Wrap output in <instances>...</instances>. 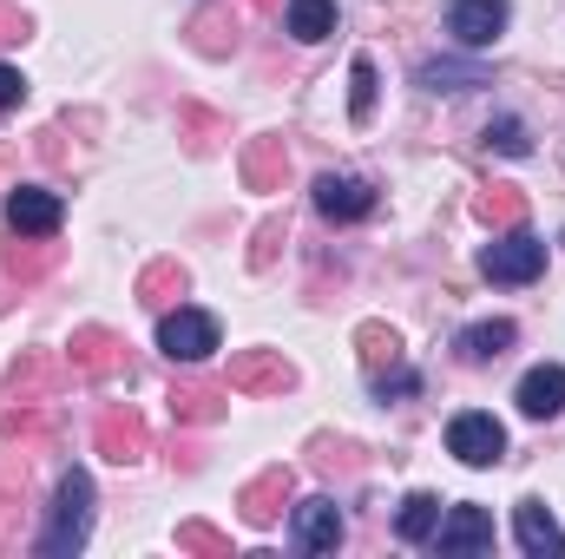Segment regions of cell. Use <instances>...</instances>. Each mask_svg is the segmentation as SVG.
<instances>
[{
	"label": "cell",
	"instance_id": "obj_1",
	"mask_svg": "<svg viewBox=\"0 0 565 559\" xmlns=\"http://www.w3.org/2000/svg\"><path fill=\"white\" fill-rule=\"evenodd\" d=\"M86 534H93V474L73 467V474L60 481V494H53V520H46V534H40V553L46 559L79 553Z\"/></svg>",
	"mask_w": 565,
	"mask_h": 559
},
{
	"label": "cell",
	"instance_id": "obj_2",
	"mask_svg": "<svg viewBox=\"0 0 565 559\" xmlns=\"http://www.w3.org/2000/svg\"><path fill=\"white\" fill-rule=\"evenodd\" d=\"M480 271H487V283H533L546 271V244H540L526 224H513V231H500V238L480 251Z\"/></svg>",
	"mask_w": 565,
	"mask_h": 559
},
{
	"label": "cell",
	"instance_id": "obj_3",
	"mask_svg": "<svg viewBox=\"0 0 565 559\" xmlns=\"http://www.w3.org/2000/svg\"><path fill=\"white\" fill-rule=\"evenodd\" d=\"M66 362H73V376H93V382H113V376H126V369H132V356H126V336H119V329H99V323L73 329V342H66Z\"/></svg>",
	"mask_w": 565,
	"mask_h": 559
},
{
	"label": "cell",
	"instance_id": "obj_4",
	"mask_svg": "<svg viewBox=\"0 0 565 559\" xmlns=\"http://www.w3.org/2000/svg\"><path fill=\"white\" fill-rule=\"evenodd\" d=\"M73 382V362L53 356V349H20L13 369H7V402H46Z\"/></svg>",
	"mask_w": 565,
	"mask_h": 559
},
{
	"label": "cell",
	"instance_id": "obj_5",
	"mask_svg": "<svg viewBox=\"0 0 565 559\" xmlns=\"http://www.w3.org/2000/svg\"><path fill=\"white\" fill-rule=\"evenodd\" d=\"M158 349L171 356V362H204L211 349H217V316H204V309H164L158 316Z\"/></svg>",
	"mask_w": 565,
	"mask_h": 559
},
{
	"label": "cell",
	"instance_id": "obj_6",
	"mask_svg": "<svg viewBox=\"0 0 565 559\" xmlns=\"http://www.w3.org/2000/svg\"><path fill=\"white\" fill-rule=\"evenodd\" d=\"M434 547H440V559H473V553H493V514H487V507H473V500L447 507V520L434 527Z\"/></svg>",
	"mask_w": 565,
	"mask_h": 559
},
{
	"label": "cell",
	"instance_id": "obj_7",
	"mask_svg": "<svg viewBox=\"0 0 565 559\" xmlns=\"http://www.w3.org/2000/svg\"><path fill=\"white\" fill-rule=\"evenodd\" d=\"M447 454L467 467H500L507 461V428L493 415H454L447 421Z\"/></svg>",
	"mask_w": 565,
	"mask_h": 559
},
{
	"label": "cell",
	"instance_id": "obj_8",
	"mask_svg": "<svg viewBox=\"0 0 565 559\" xmlns=\"http://www.w3.org/2000/svg\"><path fill=\"white\" fill-rule=\"evenodd\" d=\"M231 389H244V395H289L296 389V362L282 349H237L231 356Z\"/></svg>",
	"mask_w": 565,
	"mask_h": 559
},
{
	"label": "cell",
	"instance_id": "obj_9",
	"mask_svg": "<svg viewBox=\"0 0 565 559\" xmlns=\"http://www.w3.org/2000/svg\"><path fill=\"white\" fill-rule=\"evenodd\" d=\"M309 198H316V211H322L329 224H355V218H369V211H375V184H369V178H355V171H322Z\"/></svg>",
	"mask_w": 565,
	"mask_h": 559
},
{
	"label": "cell",
	"instance_id": "obj_10",
	"mask_svg": "<svg viewBox=\"0 0 565 559\" xmlns=\"http://www.w3.org/2000/svg\"><path fill=\"white\" fill-rule=\"evenodd\" d=\"M60 218H66V204H60V191H40V184H20V191L7 198V231H20V238H60Z\"/></svg>",
	"mask_w": 565,
	"mask_h": 559
},
{
	"label": "cell",
	"instance_id": "obj_11",
	"mask_svg": "<svg viewBox=\"0 0 565 559\" xmlns=\"http://www.w3.org/2000/svg\"><path fill=\"white\" fill-rule=\"evenodd\" d=\"M93 441H99V454H106L113 467H132V461L151 454V434H145L139 409H106L99 428H93Z\"/></svg>",
	"mask_w": 565,
	"mask_h": 559
},
{
	"label": "cell",
	"instance_id": "obj_12",
	"mask_svg": "<svg viewBox=\"0 0 565 559\" xmlns=\"http://www.w3.org/2000/svg\"><path fill=\"white\" fill-rule=\"evenodd\" d=\"M289 500H296V474H289V467H264V474L244 481V494H237V507H244L250 527H277Z\"/></svg>",
	"mask_w": 565,
	"mask_h": 559
},
{
	"label": "cell",
	"instance_id": "obj_13",
	"mask_svg": "<svg viewBox=\"0 0 565 559\" xmlns=\"http://www.w3.org/2000/svg\"><path fill=\"white\" fill-rule=\"evenodd\" d=\"M447 33L460 46H493L507 33V0H454L447 7Z\"/></svg>",
	"mask_w": 565,
	"mask_h": 559
},
{
	"label": "cell",
	"instance_id": "obj_14",
	"mask_svg": "<svg viewBox=\"0 0 565 559\" xmlns=\"http://www.w3.org/2000/svg\"><path fill=\"white\" fill-rule=\"evenodd\" d=\"M184 40H191V53H204V60H231L237 53V13L231 7H198L191 20H184Z\"/></svg>",
	"mask_w": 565,
	"mask_h": 559
},
{
	"label": "cell",
	"instance_id": "obj_15",
	"mask_svg": "<svg viewBox=\"0 0 565 559\" xmlns=\"http://www.w3.org/2000/svg\"><path fill=\"white\" fill-rule=\"evenodd\" d=\"M513 534H520V553H533V559L565 553V534H559V520H553L546 500H520V507H513Z\"/></svg>",
	"mask_w": 565,
	"mask_h": 559
},
{
	"label": "cell",
	"instance_id": "obj_16",
	"mask_svg": "<svg viewBox=\"0 0 565 559\" xmlns=\"http://www.w3.org/2000/svg\"><path fill=\"white\" fill-rule=\"evenodd\" d=\"M296 547H302V553H335V547H342V514H335V500H302V507H296Z\"/></svg>",
	"mask_w": 565,
	"mask_h": 559
},
{
	"label": "cell",
	"instance_id": "obj_17",
	"mask_svg": "<svg viewBox=\"0 0 565 559\" xmlns=\"http://www.w3.org/2000/svg\"><path fill=\"white\" fill-rule=\"evenodd\" d=\"M282 178H289V145L277 133H264V139L244 145V184L250 191H282Z\"/></svg>",
	"mask_w": 565,
	"mask_h": 559
},
{
	"label": "cell",
	"instance_id": "obj_18",
	"mask_svg": "<svg viewBox=\"0 0 565 559\" xmlns=\"http://www.w3.org/2000/svg\"><path fill=\"white\" fill-rule=\"evenodd\" d=\"M0 264H7L13 283H40L53 264H60V244H53V238H20V231H13V244H0Z\"/></svg>",
	"mask_w": 565,
	"mask_h": 559
},
{
	"label": "cell",
	"instance_id": "obj_19",
	"mask_svg": "<svg viewBox=\"0 0 565 559\" xmlns=\"http://www.w3.org/2000/svg\"><path fill=\"white\" fill-rule=\"evenodd\" d=\"M565 409V369L559 362H540L526 382H520V415L526 421H553Z\"/></svg>",
	"mask_w": 565,
	"mask_h": 559
},
{
	"label": "cell",
	"instance_id": "obj_20",
	"mask_svg": "<svg viewBox=\"0 0 565 559\" xmlns=\"http://www.w3.org/2000/svg\"><path fill=\"white\" fill-rule=\"evenodd\" d=\"M0 441L13 447H46L53 441V415H46V402H7L0 409Z\"/></svg>",
	"mask_w": 565,
	"mask_h": 559
},
{
	"label": "cell",
	"instance_id": "obj_21",
	"mask_svg": "<svg viewBox=\"0 0 565 559\" xmlns=\"http://www.w3.org/2000/svg\"><path fill=\"white\" fill-rule=\"evenodd\" d=\"M184 289H191V271H184L178 257H158V264H145L139 271V303L145 309H171Z\"/></svg>",
	"mask_w": 565,
	"mask_h": 559
},
{
	"label": "cell",
	"instance_id": "obj_22",
	"mask_svg": "<svg viewBox=\"0 0 565 559\" xmlns=\"http://www.w3.org/2000/svg\"><path fill=\"white\" fill-rule=\"evenodd\" d=\"M171 415L184 421V428H217V421H224V389H211V382H178V389H171Z\"/></svg>",
	"mask_w": 565,
	"mask_h": 559
},
{
	"label": "cell",
	"instance_id": "obj_23",
	"mask_svg": "<svg viewBox=\"0 0 565 559\" xmlns=\"http://www.w3.org/2000/svg\"><path fill=\"white\" fill-rule=\"evenodd\" d=\"M513 342H520V329H513L507 316H487V323H467V329H460V356H467V362H493V356H507Z\"/></svg>",
	"mask_w": 565,
	"mask_h": 559
},
{
	"label": "cell",
	"instance_id": "obj_24",
	"mask_svg": "<svg viewBox=\"0 0 565 559\" xmlns=\"http://www.w3.org/2000/svg\"><path fill=\"white\" fill-rule=\"evenodd\" d=\"M473 218L493 224V231H513V224H526V198H520L513 184H487V191L473 198Z\"/></svg>",
	"mask_w": 565,
	"mask_h": 559
},
{
	"label": "cell",
	"instance_id": "obj_25",
	"mask_svg": "<svg viewBox=\"0 0 565 559\" xmlns=\"http://www.w3.org/2000/svg\"><path fill=\"white\" fill-rule=\"evenodd\" d=\"M289 33L302 40V46H316V40H329L335 33V0H289Z\"/></svg>",
	"mask_w": 565,
	"mask_h": 559
},
{
	"label": "cell",
	"instance_id": "obj_26",
	"mask_svg": "<svg viewBox=\"0 0 565 559\" xmlns=\"http://www.w3.org/2000/svg\"><path fill=\"white\" fill-rule=\"evenodd\" d=\"M355 356H362V369L375 376V369L402 362V336H395L388 323H362V329H355Z\"/></svg>",
	"mask_w": 565,
	"mask_h": 559
},
{
	"label": "cell",
	"instance_id": "obj_27",
	"mask_svg": "<svg viewBox=\"0 0 565 559\" xmlns=\"http://www.w3.org/2000/svg\"><path fill=\"white\" fill-rule=\"evenodd\" d=\"M178 139L191 145L198 158H211V151L224 145V119H217V113H204V106H178Z\"/></svg>",
	"mask_w": 565,
	"mask_h": 559
},
{
	"label": "cell",
	"instance_id": "obj_28",
	"mask_svg": "<svg viewBox=\"0 0 565 559\" xmlns=\"http://www.w3.org/2000/svg\"><path fill=\"white\" fill-rule=\"evenodd\" d=\"M434 527H440V500H434V494H408L402 514H395V534H402L408 547H422V540H434Z\"/></svg>",
	"mask_w": 565,
	"mask_h": 559
},
{
	"label": "cell",
	"instance_id": "obj_29",
	"mask_svg": "<svg viewBox=\"0 0 565 559\" xmlns=\"http://www.w3.org/2000/svg\"><path fill=\"white\" fill-rule=\"evenodd\" d=\"M422 86L427 93H467V86H487V66H467V60H427Z\"/></svg>",
	"mask_w": 565,
	"mask_h": 559
},
{
	"label": "cell",
	"instance_id": "obj_30",
	"mask_svg": "<svg viewBox=\"0 0 565 559\" xmlns=\"http://www.w3.org/2000/svg\"><path fill=\"white\" fill-rule=\"evenodd\" d=\"M309 467L316 474H355L362 467V447L355 441H335V434H316L309 441Z\"/></svg>",
	"mask_w": 565,
	"mask_h": 559
},
{
	"label": "cell",
	"instance_id": "obj_31",
	"mask_svg": "<svg viewBox=\"0 0 565 559\" xmlns=\"http://www.w3.org/2000/svg\"><path fill=\"white\" fill-rule=\"evenodd\" d=\"M369 113H375V60L355 53V66H349V119L369 126Z\"/></svg>",
	"mask_w": 565,
	"mask_h": 559
},
{
	"label": "cell",
	"instance_id": "obj_32",
	"mask_svg": "<svg viewBox=\"0 0 565 559\" xmlns=\"http://www.w3.org/2000/svg\"><path fill=\"white\" fill-rule=\"evenodd\" d=\"M178 553H198V559H231V540H224L217 527H204V520H184V527H178Z\"/></svg>",
	"mask_w": 565,
	"mask_h": 559
},
{
	"label": "cell",
	"instance_id": "obj_33",
	"mask_svg": "<svg viewBox=\"0 0 565 559\" xmlns=\"http://www.w3.org/2000/svg\"><path fill=\"white\" fill-rule=\"evenodd\" d=\"M282 238H289V224H282V218H264V224H257V244H250V271H270V264H277V244Z\"/></svg>",
	"mask_w": 565,
	"mask_h": 559
},
{
	"label": "cell",
	"instance_id": "obj_34",
	"mask_svg": "<svg viewBox=\"0 0 565 559\" xmlns=\"http://www.w3.org/2000/svg\"><path fill=\"white\" fill-rule=\"evenodd\" d=\"M487 145H493V151H507V158H526V151H533V139H526V126H520V119H493V126H487Z\"/></svg>",
	"mask_w": 565,
	"mask_h": 559
},
{
	"label": "cell",
	"instance_id": "obj_35",
	"mask_svg": "<svg viewBox=\"0 0 565 559\" xmlns=\"http://www.w3.org/2000/svg\"><path fill=\"white\" fill-rule=\"evenodd\" d=\"M422 389V376L415 369H402V362H388V369H375V395L388 402V395H415Z\"/></svg>",
	"mask_w": 565,
	"mask_h": 559
},
{
	"label": "cell",
	"instance_id": "obj_36",
	"mask_svg": "<svg viewBox=\"0 0 565 559\" xmlns=\"http://www.w3.org/2000/svg\"><path fill=\"white\" fill-rule=\"evenodd\" d=\"M26 33H33V20H26L20 7H0V46H20Z\"/></svg>",
	"mask_w": 565,
	"mask_h": 559
},
{
	"label": "cell",
	"instance_id": "obj_37",
	"mask_svg": "<svg viewBox=\"0 0 565 559\" xmlns=\"http://www.w3.org/2000/svg\"><path fill=\"white\" fill-rule=\"evenodd\" d=\"M20 99H26V80H20L13 66H0V113H13Z\"/></svg>",
	"mask_w": 565,
	"mask_h": 559
},
{
	"label": "cell",
	"instance_id": "obj_38",
	"mask_svg": "<svg viewBox=\"0 0 565 559\" xmlns=\"http://www.w3.org/2000/svg\"><path fill=\"white\" fill-rule=\"evenodd\" d=\"M250 7H264V13H277V7H282V0H250Z\"/></svg>",
	"mask_w": 565,
	"mask_h": 559
}]
</instances>
